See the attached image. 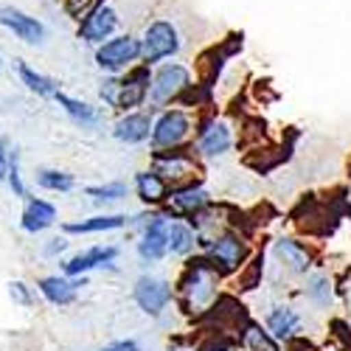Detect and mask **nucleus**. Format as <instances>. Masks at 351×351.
<instances>
[{"instance_id": "nucleus-1", "label": "nucleus", "mask_w": 351, "mask_h": 351, "mask_svg": "<svg viewBox=\"0 0 351 351\" xmlns=\"http://www.w3.org/2000/svg\"><path fill=\"white\" fill-rule=\"evenodd\" d=\"M222 276L219 270L208 261L206 253H191L183 258L180 273L174 278V309H178L183 317L194 320L206 312L217 295L222 292Z\"/></svg>"}, {"instance_id": "nucleus-2", "label": "nucleus", "mask_w": 351, "mask_h": 351, "mask_svg": "<svg viewBox=\"0 0 351 351\" xmlns=\"http://www.w3.org/2000/svg\"><path fill=\"white\" fill-rule=\"evenodd\" d=\"M253 239L247 237V233H242L239 228H219L214 233H197V253H206L208 261L219 270V276L228 281L237 276L245 265L247 258L253 256Z\"/></svg>"}, {"instance_id": "nucleus-3", "label": "nucleus", "mask_w": 351, "mask_h": 351, "mask_svg": "<svg viewBox=\"0 0 351 351\" xmlns=\"http://www.w3.org/2000/svg\"><path fill=\"white\" fill-rule=\"evenodd\" d=\"M149 84H152L149 68L138 65V68L127 71V76H121V79H104L99 87V96L112 110L130 112V110L143 107V101L149 99Z\"/></svg>"}, {"instance_id": "nucleus-4", "label": "nucleus", "mask_w": 351, "mask_h": 351, "mask_svg": "<svg viewBox=\"0 0 351 351\" xmlns=\"http://www.w3.org/2000/svg\"><path fill=\"white\" fill-rule=\"evenodd\" d=\"M152 169H158L171 186H180L194 178H206L194 143L191 146L189 143L169 146V149H152Z\"/></svg>"}, {"instance_id": "nucleus-5", "label": "nucleus", "mask_w": 351, "mask_h": 351, "mask_svg": "<svg viewBox=\"0 0 351 351\" xmlns=\"http://www.w3.org/2000/svg\"><path fill=\"white\" fill-rule=\"evenodd\" d=\"M132 301L146 317H166V312L174 306V284L163 276L143 273L132 284Z\"/></svg>"}, {"instance_id": "nucleus-6", "label": "nucleus", "mask_w": 351, "mask_h": 351, "mask_svg": "<svg viewBox=\"0 0 351 351\" xmlns=\"http://www.w3.org/2000/svg\"><path fill=\"white\" fill-rule=\"evenodd\" d=\"M169 219L166 208H152V217L141 230L135 242V256L141 261V267H152L169 256Z\"/></svg>"}, {"instance_id": "nucleus-7", "label": "nucleus", "mask_w": 351, "mask_h": 351, "mask_svg": "<svg viewBox=\"0 0 351 351\" xmlns=\"http://www.w3.org/2000/svg\"><path fill=\"white\" fill-rule=\"evenodd\" d=\"M270 253L276 258V265L292 278H306L312 273V267L317 265L312 247L306 242H301L298 237H284L281 233V237L273 239Z\"/></svg>"}, {"instance_id": "nucleus-8", "label": "nucleus", "mask_w": 351, "mask_h": 351, "mask_svg": "<svg viewBox=\"0 0 351 351\" xmlns=\"http://www.w3.org/2000/svg\"><path fill=\"white\" fill-rule=\"evenodd\" d=\"M121 258L119 245H90L84 250H76L73 256L60 261V273L65 276H90L96 270H112Z\"/></svg>"}, {"instance_id": "nucleus-9", "label": "nucleus", "mask_w": 351, "mask_h": 351, "mask_svg": "<svg viewBox=\"0 0 351 351\" xmlns=\"http://www.w3.org/2000/svg\"><path fill=\"white\" fill-rule=\"evenodd\" d=\"M214 202L211 191L206 189V178H194V180H186L180 186H171V194H169V202H166V214L171 217H180V219H189L191 214L202 211Z\"/></svg>"}, {"instance_id": "nucleus-10", "label": "nucleus", "mask_w": 351, "mask_h": 351, "mask_svg": "<svg viewBox=\"0 0 351 351\" xmlns=\"http://www.w3.org/2000/svg\"><path fill=\"white\" fill-rule=\"evenodd\" d=\"M189 135H191V115L186 110H166L152 124L149 143L152 149H169V146L189 143Z\"/></svg>"}, {"instance_id": "nucleus-11", "label": "nucleus", "mask_w": 351, "mask_h": 351, "mask_svg": "<svg viewBox=\"0 0 351 351\" xmlns=\"http://www.w3.org/2000/svg\"><path fill=\"white\" fill-rule=\"evenodd\" d=\"M34 287L45 304H51L56 309H65V306H73L79 301L82 287H87V276H65V273L43 276V278H37Z\"/></svg>"}, {"instance_id": "nucleus-12", "label": "nucleus", "mask_w": 351, "mask_h": 351, "mask_svg": "<svg viewBox=\"0 0 351 351\" xmlns=\"http://www.w3.org/2000/svg\"><path fill=\"white\" fill-rule=\"evenodd\" d=\"M178 51H180V40H178V32H174L171 23L155 20L146 28V34L141 40V56L146 62H160L166 56H174Z\"/></svg>"}, {"instance_id": "nucleus-13", "label": "nucleus", "mask_w": 351, "mask_h": 351, "mask_svg": "<svg viewBox=\"0 0 351 351\" xmlns=\"http://www.w3.org/2000/svg\"><path fill=\"white\" fill-rule=\"evenodd\" d=\"M191 84V73L189 68L171 62V65H163L155 76H152V84H149V101L152 104H169V101H178V96Z\"/></svg>"}, {"instance_id": "nucleus-14", "label": "nucleus", "mask_w": 351, "mask_h": 351, "mask_svg": "<svg viewBox=\"0 0 351 351\" xmlns=\"http://www.w3.org/2000/svg\"><path fill=\"white\" fill-rule=\"evenodd\" d=\"M135 60H141V40L124 34V37H115V40H107L99 51H96V65L101 71H110V73H119L124 68H130Z\"/></svg>"}, {"instance_id": "nucleus-15", "label": "nucleus", "mask_w": 351, "mask_h": 351, "mask_svg": "<svg viewBox=\"0 0 351 351\" xmlns=\"http://www.w3.org/2000/svg\"><path fill=\"white\" fill-rule=\"evenodd\" d=\"M56 222H60V208L53 206L45 197H25V206L20 214V230L28 233V237H40V233L51 230Z\"/></svg>"}, {"instance_id": "nucleus-16", "label": "nucleus", "mask_w": 351, "mask_h": 351, "mask_svg": "<svg viewBox=\"0 0 351 351\" xmlns=\"http://www.w3.org/2000/svg\"><path fill=\"white\" fill-rule=\"evenodd\" d=\"M197 155L199 158H222L233 146V132L225 121L206 119L197 124Z\"/></svg>"}, {"instance_id": "nucleus-17", "label": "nucleus", "mask_w": 351, "mask_h": 351, "mask_svg": "<svg viewBox=\"0 0 351 351\" xmlns=\"http://www.w3.org/2000/svg\"><path fill=\"white\" fill-rule=\"evenodd\" d=\"M132 189H135V197L143 208H163L169 202V194H171V183L152 166L135 171Z\"/></svg>"}, {"instance_id": "nucleus-18", "label": "nucleus", "mask_w": 351, "mask_h": 351, "mask_svg": "<svg viewBox=\"0 0 351 351\" xmlns=\"http://www.w3.org/2000/svg\"><path fill=\"white\" fill-rule=\"evenodd\" d=\"M152 115L149 112H141V110H130V112H121V119L112 124V138L119 143H127V146H141L149 141L152 135Z\"/></svg>"}, {"instance_id": "nucleus-19", "label": "nucleus", "mask_w": 351, "mask_h": 351, "mask_svg": "<svg viewBox=\"0 0 351 351\" xmlns=\"http://www.w3.org/2000/svg\"><path fill=\"white\" fill-rule=\"evenodd\" d=\"M124 228H130L127 214H93L84 219L62 222V233H68V237H93V233H112Z\"/></svg>"}, {"instance_id": "nucleus-20", "label": "nucleus", "mask_w": 351, "mask_h": 351, "mask_svg": "<svg viewBox=\"0 0 351 351\" xmlns=\"http://www.w3.org/2000/svg\"><path fill=\"white\" fill-rule=\"evenodd\" d=\"M265 326L281 340V343H287V340H292V337H298V335H304L301 329H304V315L292 306V304H276V306H270L267 312H265Z\"/></svg>"}, {"instance_id": "nucleus-21", "label": "nucleus", "mask_w": 351, "mask_h": 351, "mask_svg": "<svg viewBox=\"0 0 351 351\" xmlns=\"http://www.w3.org/2000/svg\"><path fill=\"white\" fill-rule=\"evenodd\" d=\"M237 346H239V351H284L281 340L253 315L237 329Z\"/></svg>"}, {"instance_id": "nucleus-22", "label": "nucleus", "mask_w": 351, "mask_h": 351, "mask_svg": "<svg viewBox=\"0 0 351 351\" xmlns=\"http://www.w3.org/2000/svg\"><path fill=\"white\" fill-rule=\"evenodd\" d=\"M0 25H6L9 32H14V34H17L23 43H28V45H40V43L45 40V25H43L37 17H28L25 12L12 9V6L0 9Z\"/></svg>"}, {"instance_id": "nucleus-23", "label": "nucleus", "mask_w": 351, "mask_h": 351, "mask_svg": "<svg viewBox=\"0 0 351 351\" xmlns=\"http://www.w3.org/2000/svg\"><path fill=\"white\" fill-rule=\"evenodd\" d=\"M115 25H119V17H115V12L110 6H96L90 14H87L79 25V37L84 43H104L112 32H115Z\"/></svg>"}, {"instance_id": "nucleus-24", "label": "nucleus", "mask_w": 351, "mask_h": 351, "mask_svg": "<svg viewBox=\"0 0 351 351\" xmlns=\"http://www.w3.org/2000/svg\"><path fill=\"white\" fill-rule=\"evenodd\" d=\"M265 270H267V250H253V256L247 258V265L233 276V292L239 295H247V292H256L265 281Z\"/></svg>"}, {"instance_id": "nucleus-25", "label": "nucleus", "mask_w": 351, "mask_h": 351, "mask_svg": "<svg viewBox=\"0 0 351 351\" xmlns=\"http://www.w3.org/2000/svg\"><path fill=\"white\" fill-rule=\"evenodd\" d=\"M191 253H197V230L191 228L189 219L171 217L169 219V256L186 258Z\"/></svg>"}, {"instance_id": "nucleus-26", "label": "nucleus", "mask_w": 351, "mask_h": 351, "mask_svg": "<svg viewBox=\"0 0 351 351\" xmlns=\"http://www.w3.org/2000/svg\"><path fill=\"white\" fill-rule=\"evenodd\" d=\"M301 295L306 298V304H312L315 309H329L335 304V281L326 273H309L304 281Z\"/></svg>"}, {"instance_id": "nucleus-27", "label": "nucleus", "mask_w": 351, "mask_h": 351, "mask_svg": "<svg viewBox=\"0 0 351 351\" xmlns=\"http://www.w3.org/2000/svg\"><path fill=\"white\" fill-rule=\"evenodd\" d=\"M34 183L43 191H51V194H71L76 189V178L65 169H37Z\"/></svg>"}, {"instance_id": "nucleus-28", "label": "nucleus", "mask_w": 351, "mask_h": 351, "mask_svg": "<svg viewBox=\"0 0 351 351\" xmlns=\"http://www.w3.org/2000/svg\"><path fill=\"white\" fill-rule=\"evenodd\" d=\"M53 99H56V104H60L79 127H99V110L93 104H87L82 99H73L68 93H56Z\"/></svg>"}, {"instance_id": "nucleus-29", "label": "nucleus", "mask_w": 351, "mask_h": 351, "mask_svg": "<svg viewBox=\"0 0 351 351\" xmlns=\"http://www.w3.org/2000/svg\"><path fill=\"white\" fill-rule=\"evenodd\" d=\"M17 76H20V82L28 87V90L37 93V96H56V93H60V84H56V79H51L45 73H37L34 68H28L25 62H17Z\"/></svg>"}, {"instance_id": "nucleus-30", "label": "nucleus", "mask_w": 351, "mask_h": 351, "mask_svg": "<svg viewBox=\"0 0 351 351\" xmlns=\"http://www.w3.org/2000/svg\"><path fill=\"white\" fill-rule=\"evenodd\" d=\"M84 194L90 197V202H96V206H115V202L127 199L130 189L124 180H110V183H101V186H87Z\"/></svg>"}, {"instance_id": "nucleus-31", "label": "nucleus", "mask_w": 351, "mask_h": 351, "mask_svg": "<svg viewBox=\"0 0 351 351\" xmlns=\"http://www.w3.org/2000/svg\"><path fill=\"white\" fill-rule=\"evenodd\" d=\"M329 335L337 343V348L351 351V317H340V315L329 317Z\"/></svg>"}, {"instance_id": "nucleus-32", "label": "nucleus", "mask_w": 351, "mask_h": 351, "mask_svg": "<svg viewBox=\"0 0 351 351\" xmlns=\"http://www.w3.org/2000/svg\"><path fill=\"white\" fill-rule=\"evenodd\" d=\"M6 186L12 189L14 197H20V199L28 197V186L23 180V169H20V152L12 158V166H9V174H6Z\"/></svg>"}, {"instance_id": "nucleus-33", "label": "nucleus", "mask_w": 351, "mask_h": 351, "mask_svg": "<svg viewBox=\"0 0 351 351\" xmlns=\"http://www.w3.org/2000/svg\"><path fill=\"white\" fill-rule=\"evenodd\" d=\"M9 295L17 306L28 309V306H34V287H28L25 281H12L9 284Z\"/></svg>"}, {"instance_id": "nucleus-34", "label": "nucleus", "mask_w": 351, "mask_h": 351, "mask_svg": "<svg viewBox=\"0 0 351 351\" xmlns=\"http://www.w3.org/2000/svg\"><path fill=\"white\" fill-rule=\"evenodd\" d=\"M14 155H17V146H12L9 138H0V183H6V174H9Z\"/></svg>"}, {"instance_id": "nucleus-35", "label": "nucleus", "mask_w": 351, "mask_h": 351, "mask_svg": "<svg viewBox=\"0 0 351 351\" xmlns=\"http://www.w3.org/2000/svg\"><path fill=\"white\" fill-rule=\"evenodd\" d=\"M96 6H101V0H68V3H65L68 14H71V17H76V20L87 17V14H90Z\"/></svg>"}, {"instance_id": "nucleus-36", "label": "nucleus", "mask_w": 351, "mask_h": 351, "mask_svg": "<svg viewBox=\"0 0 351 351\" xmlns=\"http://www.w3.org/2000/svg\"><path fill=\"white\" fill-rule=\"evenodd\" d=\"M68 233H62V237H51L45 245H43V256L45 258H60L65 250H68Z\"/></svg>"}, {"instance_id": "nucleus-37", "label": "nucleus", "mask_w": 351, "mask_h": 351, "mask_svg": "<svg viewBox=\"0 0 351 351\" xmlns=\"http://www.w3.org/2000/svg\"><path fill=\"white\" fill-rule=\"evenodd\" d=\"M99 351H143V346L135 337H124V340H112V343L101 346Z\"/></svg>"}, {"instance_id": "nucleus-38", "label": "nucleus", "mask_w": 351, "mask_h": 351, "mask_svg": "<svg viewBox=\"0 0 351 351\" xmlns=\"http://www.w3.org/2000/svg\"><path fill=\"white\" fill-rule=\"evenodd\" d=\"M348 309H351V289H348Z\"/></svg>"}, {"instance_id": "nucleus-39", "label": "nucleus", "mask_w": 351, "mask_h": 351, "mask_svg": "<svg viewBox=\"0 0 351 351\" xmlns=\"http://www.w3.org/2000/svg\"><path fill=\"white\" fill-rule=\"evenodd\" d=\"M228 351H239V346H237V348H228Z\"/></svg>"}]
</instances>
